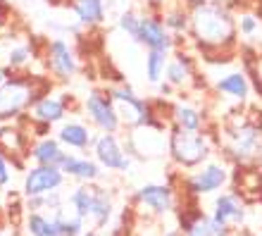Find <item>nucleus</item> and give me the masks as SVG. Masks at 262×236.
I'll list each match as a JSON object with an SVG mask.
<instances>
[{
	"label": "nucleus",
	"mask_w": 262,
	"mask_h": 236,
	"mask_svg": "<svg viewBox=\"0 0 262 236\" xmlns=\"http://www.w3.org/2000/svg\"><path fill=\"white\" fill-rule=\"evenodd\" d=\"M195 62L193 57L184 53V50H174L169 55V62H167L165 70V81L172 86V89L179 91H191V86L195 83Z\"/></svg>",
	"instance_id": "nucleus-17"
},
{
	"label": "nucleus",
	"mask_w": 262,
	"mask_h": 236,
	"mask_svg": "<svg viewBox=\"0 0 262 236\" xmlns=\"http://www.w3.org/2000/svg\"><path fill=\"white\" fill-rule=\"evenodd\" d=\"M134 201L155 217H165L169 215L177 205V196H174V188L169 184H145L136 191Z\"/></svg>",
	"instance_id": "nucleus-14"
},
{
	"label": "nucleus",
	"mask_w": 262,
	"mask_h": 236,
	"mask_svg": "<svg viewBox=\"0 0 262 236\" xmlns=\"http://www.w3.org/2000/svg\"><path fill=\"white\" fill-rule=\"evenodd\" d=\"M165 236H184V234H181V229H169Z\"/></svg>",
	"instance_id": "nucleus-40"
},
{
	"label": "nucleus",
	"mask_w": 262,
	"mask_h": 236,
	"mask_svg": "<svg viewBox=\"0 0 262 236\" xmlns=\"http://www.w3.org/2000/svg\"><path fill=\"white\" fill-rule=\"evenodd\" d=\"M10 181H12V167H10V160L0 153V191L10 186Z\"/></svg>",
	"instance_id": "nucleus-35"
},
{
	"label": "nucleus",
	"mask_w": 262,
	"mask_h": 236,
	"mask_svg": "<svg viewBox=\"0 0 262 236\" xmlns=\"http://www.w3.org/2000/svg\"><path fill=\"white\" fill-rule=\"evenodd\" d=\"M210 215L214 220L224 222L227 227H238V224L246 222V203L234 194V191H227V194H220L212 203V212Z\"/></svg>",
	"instance_id": "nucleus-20"
},
{
	"label": "nucleus",
	"mask_w": 262,
	"mask_h": 236,
	"mask_svg": "<svg viewBox=\"0 0 262 236\" xmlns=\"http://www.w3.org/2000/svg\"><path fill=\"white\" fill-rule=\"evenodd\" d=\"M24 229H27L29 236H62L55 217L50 212H27Z\"/></svg>",
	"instance_id": "nucleus-25"
},
{
	"label": "nucleus",
	"mask_w": 262,
	"mask_h": 236,
	"mask_svg": "<svg viewBox=\"0 0 262 236\" xmlns=\"http://www.w3.org/2000/svg\"><path fill=\"white\" fill-rule=\"evenodd\" d=\"M81 236H100V231H98V229H89V231H83Z\"/></svg>",
	"instance_id": "nucleus-39"
},
{
	"label": "nucleus",
	"mask_w": 262,
	"mask_h": 236,
	"mask_svg": "<svg viewBox=\"0 0 262 236\" xmlns=\"http://www.w3.org/2000/svg\"><path fill=\"white\" fill-rule=\"evenodd\" d=\"M93 158L100 162L107 172L126 174L131 167V155L124 151V143L119 141L117 134H98L93 141Z\"/></svg>",
	"instance_id": "nucleus-11"
},
{
	"label": "nucleus",
	"mask_w": 262,
	"mask_h": 236,
	"mask_svg": "<svg viewBox=\"0 0 262 236\" xmlns=\"http://www.w3.org/2000/svg\"><path fill=\"white\" fill-rule=\"evenodd\" d=\"M57 141L62 143L67 151H91L93 141L98 134H93V126L81 122V119H64L55 132Z\"/></svg>",
	"instance_id": "nucleus-15"
},
{
	"label": "nucleus",
	"mask_w": 262,
	"mask_h": 236,
	"mask_svg": "<svg viewBox=\"0 0 262 236\" xmlns=\"http://www.w3.org/2000/svg\"><path fill=\"white\" fill-rule=\"evenodd\" d=\"M224 158L231 165H246L255 162L262 151V126L250 122L241 112V117H234L224 126V143H222Z\"/></svg>",
	"instance_id": "nucleus-3"
},
{
	"label": "nucleus",
	"mask_w": 262,
	"mask_h": 236,
	"mask_svg": "<svg viewBox=\"0 0 262 236\" xmlns=\"http://www.w3.org/2000/svg\"><path fill=\"white\" fill-rule=\"evenodd\" d=\"M231 186L234 194L241 198L246 205L262 203V169L255 162H246V165H234L231 172Z\"/></svg>",
	"instance_id": "nucleus-13"
},
{
	"label": "nucleus",
	"mask_w": 262,
	"mask_h": 236,
	"mask_svg": "<svg viewBox=\"0 0 262 236\" xmlns=\"http://www.w3.org/2000/svg\"><path fill=\"white\" fill-rule=\"evenodd\" d=\"M112 212H115V203H112L110 191L103 186H96V201H93L91 224H93L96 229H103V227H107V222L112 220Z\"/></svg>",
	"instance_id": "nucleus-27"
},
{
	"label": "nucleus",
	"mask_w": 262,
	"mask_h": 236,
	"mask_svg": "<svg viewBox=\"0 0 262 236\" xmlns=\"http://www.w3.org/2000/svg\"><path fill=\"white\" fill-rule=\"evenodd\" d=\"M62 205H64V196L60 191H50V194H43V196H31L24 203L27 212H53V210L62 208Z\"/></svg>",
	"instance_id": "nucleus-30"
},
{
	"label": "nucleus",
	"mask_w": 262,
	"mask_h": 236,
	"mask_svg": "<svg viewBox=\"0 0 262 236\" xmlns=\"http://www.w3.org/2000/svg\"><path fill=\"white\" fill-rule=\"evenodd\" d=\"M134 41L138 46H143L145 50H160V53H167L172 55L174 48H177V41H174L172 31L165 27L162 22V14L160 12H145L141 14V24H138V34Z\"/></svg>",
	"instance_id": "nucleus-10"
},
{
	"label": "nucleus",
	"mask_w": 262,
	"mask_h": 236,
	"mask_svg": "<svg viewBox=\"0 0 262 236\" xmlns=\"http://www.w3.org/2000/svg\"><path fill=\"white\" fill-rule=\"evenodd\" d=\"M167 139L169 134H165V129L158 124L136 126V129H129V134L124 136V151L138 160L155 158V155L167 153Z\"/></svg>",
	"instance_id": "nucleus-8"
},
{
	"label": "nucleus",
	"mask_w": 262,
	"mask_h": 236,
	"mask_svg": "<svg viewBox=\"0 0 262 236\" xmlns=\"http://www.w3.org/2000/svg\"><path fill=\"white\" fill-rule=\"evenodd\" d=\"M29 115L36 119V122H43V124L48 126H55V124H62L64 119H67V96L64 93H43L34 105H31V110Z\"/></svg>",
	"instance_id": "nucleus-16"
},
{
	"label": "nucleus",
	"mask_w": 262,
	"mask_h": 236,
	"mask_svg": "<svg viewBox=\"0 0 262 236\" xmlns=\"http://www.w3.org/2000/svg\"><path fill=\"white\" fill-rule=\"evenodd\" d=\"M241 60H243V72L248 74L250 86H253V91L262 98V50L243 48Z\"/></svg>",
	"instance_id": "nucleus-29"
},
{
	"label": "nucleus",
	"mask_w": 262,
	"mask_h": 236,
	"mask_svg": "<svg viewBox=\"0 0 262 236\" xmlns=\"http://www.w3.org/2000/svg\"><path fill=\"white\" fill-rule=\"evenodd\" d=\"M112 103H115V110L119 115V122H122V129H136V126H145V124H155V117H152V108L150 100H145L131 89L129 83H117V86H110L107 89Z\"/></svg>",
	"instance_id": "nucleus-5"
},
{
	"label": "nucleus",
	"mask_w": 262,
	"mask_h": 236,
	"mask_svg": "<svg viewBox=\"0 0 262 236\" xmlns=\"http://www.w3.org/2000/svg\"><path fill=\"white\" fill-rule=\"evenodd\" d=\"M60 169L64 172V177L79 181V184H96L103 177V167L96 158L89 155H76V153H67L62 160Z\"/></svg>",
	"instance_id": "nucleus-19"
},
{
	"label": "nucleus",
	"mask_w": 262,
	"mask_h": 236,
	"mask_svg": "<svg viewBox=\"0 0 262 236\" xmlns=\"http://www.w3.org/2000/svg\"><path fill=\"white\" fill-rule=\"evenodd\" d=\"M167 62H169V55H167V53H160V50H145V57H143L145 81L152 83V86H160V83L165 81Z\"/></svg>",
	"instance_id": "nucleus-28"
},
{
	"label": "nucleus",
	"mask_w": 262,
	"mask_h": 236,
	"mask_svg": "<svg viewBox=\"0 0 262 236\" xmlns=\"http://www.w3.org/2000/svg\"><path fill=\"white\" fill-rule=\"evenodd\" d=\"M64 155H67V148L57 141V136H41L36 139L31 146H29V160L34 165H62Z\"/></svg>",
	"instance_id": "nucleus-22"
},
{
	"label": "nucleus",
	"mask_w": 262,
	"mask_h": 236,
	"mask_svg": "<svg viewBox=\"0 0 262 236\" xmlns=\"http://www.w3.org/2000/svg\"><path fill=\"white\" fill-rule=\"evenodd\" d=\"M229 179H231V172H229L227 162L207 160L205 165H200L198 169L186 174L184 186H186V191L191 196H210V194H217L220 188L227 186Z\"/></svg>",
	"instance_id": "nucleus-9"
},
{
	"label": "nucleus",
	"mask_w": 262,
	"mask_h": 236,
	"mask_svg": "<svg viewBox=\"0 0 262 236\" xmlns=\"http://www.w3.org/2000/svg\"><path fill=\"white\" fill-rule=\"evenodd\" d=\"M0 236H5V234H3V231H0Z\"/></svg>",
	"instance_id": "nucleus-42"
},
{
	"label": "nucleus",
	"mask_w": 262,
	"mask_h": 236,
	"mask_svg": "<svg viewBox=\"0 0 262 236\" xmlns=\"http://www.w3.org/2000/svg\"><path fill=\"white\" fill-rule=\"evenodd\" d=\"M257 160H260V165H262V151H260V158H257Z\"/></svg>",
	"instance_id": "nucleus-41"
},
{
	"label": "nucleus",
	"mask_w": 262,
	"mask_h": 236,
	"mask_svg": "<svg viewBox=\"0 0 262 236\" xmlns=\"http://www.w3.org/2000/svg\"><path fill=\"white\" fill-rule=\"evenodd\" d=\"M167 3H169V0H145V5L150 7L152 12H162Z\"/></svg>",
	"instance_id": "nucleus-36"
},
{
	"label": "nucleus",
	"mask_w": 262,
	"mask_h": 236,
	"mask_svg": "<svg viewBox=\"0 0 262 236\" xmlns=\"http://www.w3.org/2000/svg\"><path fill=\"white\" fill-rule=\"evenodd\" d=\"M203 112L191 103H174L172 105V126L186 129V132H200L203 129Z\"/></svg>",
	"instance_id": "nucleus-24"
},
{
	"label": "nucleus",
	"mask_w": 262,
	"mask_h": 236,
	"mask_svg": "<svg viewBox=\"0 0 262 236\" xmlns=\"http://www.w3.org/2000/svg\"><path fill=\"white\" fill-rule=\"evenodd\" d=\"M138 24H141V14L134 12V10H126V12L119 14V19H117V27L122 34H126L134 41L138 34Z\"/></svg>",
	"instance_id": "nucleus-33"
},
{
	"label": "nucleus",
	"mask_w": 262,
	"mask_h": 236,
	"mask_svg": "<svg viewBox=\"0 0 262 236\" xmlns=\"http://www.w3.org/2000/svg\"><path fill=\"white\" fill-rule=\"evenodd\" d=\"M29 136L24 134L17 122L0 124V153L5 155L10 162L21 167V158H29Z\"/></svg>",
	"instance_id": "nucleus-18"
},
{
	"label": "nucleus",
	"mask_w": 262,
	"mask_h": 236,
	"mask_svg": "<svg viewBox=\"0 0 262 236\" xmlns=\"http://www.w3.org/2000/svg\"><path fill=\"white\" fill-rule=\"evenodd\" d=\"M72 12H74L79 27L86 29H96L103 27L107 19V7L105 0H72Z\"/></svg>",
	"instance_id": "nucleus-23"
},
{
	"label": "nucleus",
	"mask_w": 262,
	"mask_h": 236,
	"mask_svg": "<svg viewBox=\"0 0 262 236\" xmlns=\"http://www.w3.org/2000/svg\"><path fill=\"white\" fill-rule=\"evenodd\" d=\"M181 5H186L188 10H193V7H198V5H203V3H207V0H179Z\"/></svg>",
	"instance_id": "nucleus-37"
},
{
	"label": "nucleus",
	"mask_w": 262,
	"mask_h": 236,
	"mask_svg": "<svg viewBox=\"0 0 262 236\" xmlns=\"http://www.w3.org/2000/svg\"><path fill=\"white\" fill-rule=\"evenodd\" d=\"M31 60H34V53H31V48H29L27 43L12 46V48L7 50V67H5V70L21 72V70H27Z\"/></svg>",
	"instance_id": "nucleus-32"
},
{
	"label": "nucleus",
	"mask_w": 262,
	"mask_h": 236,
	"mask_svg": "<svg viewBox=\"0 0 262 236\" xmlns=\"http://www.w3.org/2000/svg\"><path fill=\"white\" fill-rule=\"evenodd\" d=\"M162 22L165 27L172 31V36H179V34H188V27H191V10L186 5H165L162 10Z\"/></svg>",
	"instance_id": "nucleus-26"
},
{
	"label": "nucleus",
	"mask_w": 262,
	"mask_h": 236,
	"mask_svg": "<svg viewBox=\"0 0 262 236\" xmlns=\"http://www.w3.org/2000/svg\"><path fill=\"white\" fill-rule=\"evenodd\" d=\"M167 153H169V160L181 169H198L212 155L210 134H205L203 129L200 132H186L179 126H169Z\"/></svg>",
	"instance_id": "nucleus-4"
},
{
	"label": "nucleus",
	"mask_w": 262,
	"mask_h": 236,
	"mask_svg": "<svg viewBox=\"0 0 262 236\" xmlns=\"http://www.w3.org/2000/svg\"><path fill=\"white\" fill-rule=\"evenodd\" d=\"M236 24H238V34L246 36V38H253V36L257 34V29H260V22H257V17H253V14L236 17Z\"/></svg>",
	"instance_id": "nucleus-34"
},
{
	"label": "nucleus",
	"mask_w": 262,
	"mask_h": 236,
	"mask_svg": "<svg viewBox=\"0 0 262 236\" xmlns=\"http://www.w3.org/2000/svg\"><path fill=\"white\" fill-rule=\"evenodd\" d=\"M7 79H10V70H3V67H0V86H3Z\"/></svg>",
	"instance_id": "nucleus-38"
},
{
	"label": "nucleus",
	"mask_w": 262,
	"mask_h": 236,
	"mask_svg": "<svg viewBox=\"0 0 262 236\" xmlns=\"http://www.w3.org/2000/svg\"><path fill=\"white\" fill-rule=\"evenodd\" d=\"M43 62H46V70L53 77V81L57 83H67L76 77L79 72V57H76V50L72 48V43H67L62 36H55V38H48L46 46H43Z\"/></svg>",
	"instance_id": "nucleus-6"
},
{
	"label": "nucleus",
	"mask_w": 262,
	"mask_h": 236,
	"mask_svg": "<svg viewBox=\"0 0 262 236\" xmlns=\"http://www.w3.org/2000/svg\"><path fill=\"white\" fill-rule=\"evenodd\" d=\"M64 172L55 165H31L24 172L21 181V196L31 198V196H43L50 191H60L64 186Z\"/></svg>",
	"instance_id": "nucleus-12"
},
{
	"label": "nucleus",
	"mask_w": 262,
	"mask_h": 236,
	"mask_svg": "<svg viewBox=\"0 0 262 236\" xmlns=\"http://www.w3.org/2000/svg\"><path fill=\"white\" fill-rule=\"evenodd\" d=\"M214 91H217L222 98L231 100L234 105H246V100H248L253 86H250L248 74H246V72L234 70V72H227L220 81L214 83Z\"/></svg>",
	"instance_id": "nucleus-21"
},
{
	"label": "nucleus",
	"mask_w": 262,
	"mask_h": 236,
	"mask_svg": "<svg viewBox=\"0 0 262 236\" xmlns=\"http://www.w3.org/2000/svg\"><path fill=\"white\" fill-rule=\"evenodd\" d=\"M188 36L205 57L227 55V53L236 50L238 24H236V17L229 7L203 3V5L191 10Z\"/></svg>",
	"instance_id": "nucleus-1"
},
{
	"label": "nucleus",
	"mask_w": 262,
	"mask_h": 236,
	"mask_svg": "<svg viewBox=\"0 0 262 236\" xmlns=\"http://www.w3.org/2000/svg\"><path fill=\"white\" fill-rule=\"evenodd\" d=\"M83 117L89 119V124L96 129L98 134H119L122 122L115 110V103L107 91H91L81 103Z\"/></svg>",
	"instance_id": "nucleus-7"
},
{
	"label": "nucleus",
	"mask_w": 262,
	"mask_h": 236,
	"mask_svg": "<svg viewBox=\"0 0 262 236\" xmlns=\"http://www.w3.org/2000/svg\"><path fill=\"white\" fill-rule=\"evenodd\" d=\"M181 234L184 236H212V227H210V215L205 212H193V217L181 220Z\"/></svg>",
	"instance_id": "nucleus-31"
},
{
	"label": "nucleus",
	"mask_w": 262,
	"mask_h": 236,
	"mask_svg": "<svg viewBox=\"0 0 262 236\" xmlns=\"http://www.w3.org/2000/svg\"><path fill=\"white\" fill-rule=\"evenodd\" d=\"M48 91H53V81L48 83L43 77L12 74L0 86V124L21 119L31 110V105Z\"/></svg>",
	"instance_id": "nucleus-2"
}]
</instances>
